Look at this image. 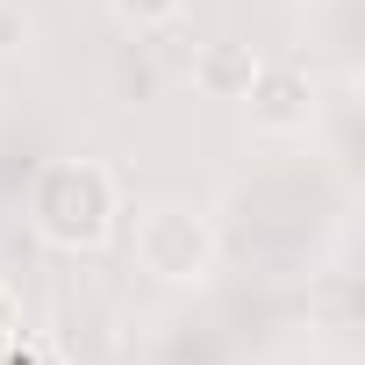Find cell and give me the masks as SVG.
Wrapping results in <instances>:
<instances>
[{"mask_svg":"<svg viewBox=\"0 0 365 365\" xmlns=\"http://www.w3.org/2000/svg\"><path fill=\"white\" fill-rule=\"evenodd\" d=\"M29 230L51 251H101L122 230V187L101 158H51L29 187Z\"/></svg>","mask_w":365,"mask_h":365,"instance_id":"cell-1","label":"cell"},{"mask_svg":"<svg viewBox=\"0 0 365 365\" xmlns=\"http://www.w3.org/2000/svg\"><path fill=\"white\" fill-rule=\"evenodd\" d=\"M129 258H136L143 279H158L172 294H194V287L215 279L222 237H215L201 201H143L129 215Z\"/></svg>","mask_w":365,"mask_h":365,"instance_id":"cell-2","label":"cell"},{"mask_svg":"<svg viewBox=\"0 0 365 365\" xmlns=\"http://www.w3.org/2000/svg\"><path fill=\"white\" fill-rule=\"evenodd\" d=\"M244 122L258 129V136H308V122H315V72L308 65H294V58H258L251 65V79H244Z\"/></svg>","mask_w":365,"mask_h":365,"instance_id":"cell-3","label":"cell"},{"mask_svg":"<svg viewBox=\"0 0 365 365\" xmlns=\"http://www.w3.org/2000/svg\"><path fill=\"white\" fill-rule=\"evenodd\" d=\"M108 8H115V22H122V29L158 36V29H172L179 15H187V0H108Z\"/></svg>","mask_w":365,"mask_h":365,"instance_id":"cell-4","label":"cell"},{"mask_svg":"<svg viewBox=\"0 0 365 365\" xmlns=\"http://www.w3.org/2000/svg\"><path fill=\"white\" fill-rule=\"evenodd\" d=\"M22 344V294L0 279V351H15Z\"/></svg>","mask_w":365,"mask_h":365,"instance_id":"cell-5","label":"cell"}]
</instances>
